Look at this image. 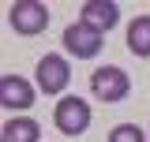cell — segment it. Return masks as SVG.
Segmentation results:
<instances>
[{
  "label": "cell",
  "mask_w": 150,
  "mask_h": 142,
  "mask_svg": "<svg viewBox=\"0 0 150 142\" xmlns=\"http://www.w3.org/2000/svg\"><path fill=\"white\" fill-rule=\"evenodd\" d=\"M128 90H131V79H128V71H120V67H98L90 75V93L98 97V101H105V105H116V101H124L128 97Z\"/></svg>",
  "instance_id": "3"
},
{
  "label": "cell",
  "mask_w": 150,
  "mask_h": 142,
  "mask_svg": "<svg viewBox=\"0 0 150 142\" xmlns=\"http://www.w3.org/2000/svg\"><path fill=\"white\" fill-rule=\"evenodd\" d=\"M128 49L135 56H150V15H135L128 26Z\"/></svg>",
  "instance_id": "9"
},
{
  "label": "cell",
  "mask_w": 150,
  "mask_h": 142,
  "mask_svg": "<svg viewBox=\"0 0 150 142\" xmlns=\"http://www.w3.org/2000/svg\"><path fill=\"white\" fill-rule=\"evenodd\" d=\"M68 82H71V67H68V60L64 56H41L38 60V90L41 93H49V97H56V93H64L68 90Z\"/></svg>",
  "instance_id": "4"
},
{
  "label": "cell",
  "mask_w": 150,
  "mask_h": 142,
  "mask_svg": "<svg viewBox=\"0 0 150 142\" xmlns=\"http://www.w3.org/2000/svg\"><path fill=\"white\" fill-rule=\"evenodd\" d=\"M0 142H41V127H38V120H30V116H15V120L4 124Z\"/></svg>",
  "instance_id": "8"
},
{
  "label": "cell",
  "mask_w": 150,
  "mask_h": 142,
  "mask_svg": "<svg viewBox=\"0 0 150 142\" xmlns=\"http://www.w3.org/2000/svg\"><path fill=\"white\" fill-rule=\"evenodd\" d=\"M90 105L79 97V93H71V97H60L56 101V108H53V124H56V131H64V135H83L86 127H90Z\"/></svg>",
  "instance_id": "1"
},
{
  "label": "cell",
  "mask_w": 150,
  "mask_h": 142,
  "mask_svg": "<svg viewBox=\"0 0 150 142\" xmlns=\"http://www.w3.org/2000/svg\"><path fill=\"white\" fill-rule=\"evenodd\" d=\"M8 22H11L15 34L34 37V34H41V30L49 26V8L38 4V0H15V4L8 8Z\"/></svg>",
  "instance_id": "2"
},
{
  "label": "cell",
  "mask_w": 150,
  "mask_h": 142,
  "mask_svg": "<svg viewBox=\"0 0 150 142\" xmlns=\"http://www.w3.org/2000/svg\"><path fill=\"white\" fill-rule=\"evenodd\" d=\"M79 22H86L90 30H98V34H109L112 26L120 22V4H112V0H86Z\"/></svg>",
  "instance_id": "6"
},
{
  "label": "cell",
  "mask_w": 150,
  "mask_h": 142,
  "mask_svg": "<svg viewBox=\"0 0 150 142\" xmlns=\"http://www.w3.org/2000/svg\"><path fill=\"white\" fill-rule=\"evenodd\" d=\"M105 34H98V30H90L86 22H71L68 30H64V49L75 56V60H94V56L101 53V41Z\"/></svg>",
  "instance_id": "5"
},
{
  "label": "cell",
  "mask_w": 150,
  "mask_h": 142,
  "mask_svg": "<svg viewBox=\"0 0 150 142\" xmlns=\"http://www.w3.org/2000/svg\"><path fill=\"white\" fill-rule=\"evenodd\" d=\"M109 142H146V138H143V127L139 124H116L109 131Z\"/></svg>",
  "instance_id": "10"
},
{
  "label": "cell",
  "mask_w": 150,
  "mask_h": 142,
  "mask_svg": "<svg viewBox=\"0 0 150 142\" xmlns=\"http://www.w3.org/2000/svg\"><path fill=\"white\" fill-rule=\"evenodd\" d=\"M0 105L8 112H23V108L34 105V86L19 75H4L0 79Z\"/></svg>",
  "instance_id": "7"
}]
</instances>
